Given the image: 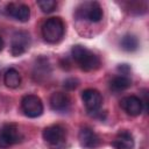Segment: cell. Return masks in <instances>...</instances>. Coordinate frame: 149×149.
<instances>
[{"label":"cell","mask_w":149,"mask_h":149,"mask_svg":"<svg viewBox=\"0 0 149 149\" xmlns=\"http://www.w3.org/2000/svg\"><path fill=\"white\" fill-rule=\"evenodd\" d=\"M37 6L43 13H51L57 7V2L54 0H42V1H37Z\"/></svg>","instance_id":"cell-17"},{"label":"cell","mask_w":149,"mask_h":149,"mask_svg":"<svg viewBox=\"0 0 149 149\" xmlns=\"http://www.w3.org/2000/svg\"><path fill=\"white\" fill-rule=\"evenodd\" d=\"M3 83L9 88H16L21 84V76L17 70L8 69L3 74Z\"/></svg>","instance_id":"cell-15"},{"label":"cell","mask_w":149,"mask_h":149,"mask_svg":"<svg viewBox=\"0 0 149 149\" xmlns=\"http://www.w3.org/2000/svg\"><path fill=\"white\" fill-rule=\"evenodd\" d=\"M120 106L128 115L132 116H137L143 111V102L136 95H128L122 98L120 101Z\"/></svg>","instance_id":"cell-10"},{"label":"cell","mask_w":149,"mask_h":149,"mask_svg":"<svg viewBox=\"0 0 149 149\" xmlns=\"http://www.w3.org/2000/svg\"><path fill=\"white\" fill-rule=\"evenodd\" d=\"M120 45L123 50L126 51H135L139 48V40L135 35L133 34H126L121 41H120Z\"/></svg>","instance_id":"cell-16"},{"label":"cell","mask_w":149,"mask_h":149,"mask_svg":"<svg viewBox=\"0 0 149 149\" xmlns=\"http://www.w3.org/2000/svg\"><path fill=\"white\" fill-rule=\"evenodd\" d=\"M41 31L48 43H57L64 36L65 24L61 17H50L43 23Z\"/></svg>","instance_id":"cell-2"},{"label":"cell","mask_w":149,"mask_h":149,"mask_svg":"<svg viewBox=\"0 0 149 149\" xmlns=\"http://www.w3.org/2000/svg\"><path fill=\"white\" fill-rule=\"evenodd\" d=\"M71 54L73 59L83 71H93L99 69L100 66V58L84 45H73L71 49Z\"/></svg>","instance_id":"cell-1"},{"label":"cell","mask_w":149,"mask_h":149,"mask_svg":"<svg viewBox=\"0 0 149 149\" xmlns=\"http://www.w3.org/2000/svg\"><path fill=\"white\" fill-rule=\"evenodd\" d=\"M81 100L90 113H97L102 105V95L95 88H86L81 92Z\"/></svg>","instance_id":"cell-8"},{"label":"cell","mask_w":149,"mask_h":149,"mask_svg":"<svg viewBox=\"0 0 149 149\" xmlns=\"http://www.w3.org/2000/svg\"><path fill=\"white\" fill-rule=\"evenodd\" d=\"M134 144V137L128 130H120L111 142L114 149H133Z\"/></svg>","instance_id":"cell-12"},{"label":"cell","mask_w":149,"mask_h":149,"mask_svg":"<svg viewBox=\"0 0 149 149\" xmlns=\"http://www.w3.org/2000/svg\"><path fill=\"white\" fill-rule=\"evenodd\" d=\"M43 139L47 143H49L52 147H61L66 139V130L61 125H51L44 128Z\"/></svg>","instance_id":"cell-6"},{"label":"cell","mask_w":149,"mask_h":149,"mask_svg":"<svg viewBox=\"0 0 149 149\" xmlns=\"http://www.w3.org/2000/svg\"><path fill=\"white\" fill-rule=\"evenodd\" d=\"M21 109L28 118H37L43 113V104L40 97L27 94L21 100Z\"/></svg>","instance_id":"cell-5"},{"label":"cell","mask_w":149,"mask_h":149,"mask_svg":"<svg viewBox=\"0 0 149 149\" xmlns=\"http://www.w3.org/2000/svg\"><path fill=\"white\" fill-rule=\"evenodd\" d=\"M50 106L56 112H64L70 106V98L64 92H54L50 97Z\"/></svg>","instance_id":"cell-13"},{"label":"cell","mask_w":149,"mask_h":149,"mask_svg":"<svg viewBox=\"0 0 149 149\" xmlns=\"http://www.w3.org/2000/svg\"><path fill=\"white\" fill-rule=\"evenodd\" d=\"M30 47V35L24 30H17L13 34L10 41V54L20 56L24 54Z\"/></svg>","instance_id":"cell-7"},{"label":"cell","mask_w":149,"mask_h":149,"mask_svg":"<svg viewBox=\"0 0 149 149\" xmlns=\"http://www.w3.org/2000/svg\"><path fill=\"white\" fill-rule=\"evenodd\" d=\"M78 141L85 149H95L100 146L101 140L99 135L90 127H83L78 134Z\"/></svg>","instance_id":"cell-9"},{"label":"cell","mask_w":149,"mask_h":149,"mask_svg":"<svg viewBox=\"0 0 149 149\" xmlns=\"http://www.w3.org/2000/svg\"><path fill=\"white\" fill-rule=\"evenodd\" d=\"M2 48H3V41H2V38H1V36H0V51L2 50Z\"/></svg>","instance_id":"cell-20"},{"label":"cell","mask_w":149,"mask_h":149,"mask_svg":"<svg viewBox=\"0 0 149 149\" xmlns=\"http://www.w3.org/2000/svg\"><path fill=\"white\" fill-rule=\"evenodd\" d=\"M119 70L121 71V74H126L129 71V66L127 64H122V65L119 66Z\"/></svg>","instance_id":"cell-19"},{"label":"cell","mask_w":149,"mask_h":149,"mask_svg":"<svg viewBox=\"0 0 149 149\" xmlns=\"http://www.w3.org/2000/svg\"><path fill=\"white\" fill-rule=\"evenodd\" d=\"M77 16L90 22H99L102 19V9L99 2L87 1L81 3L77 9Z\"/></svg>","instance_id":"cell-4"},{"label":"cell","mask_w":149,"mask_h":149,"mask_svg":"<svg viewBox=\"0 0 149 149\" xmlns=\"http://www.w3.org/2000/svg\"><path fill=\"white\" fill-rule=\"evenodd\" d=\"M19 127L14 123H5L0 128V149H8L22 140Z\"/></svg>","instance_id":"cell-3"},{"label":"cell","mask_w":149,"mask_h":149,"mask_svg":"<svg viewBox=\"0 0 149 149\" xmlns=\"http://www.w3.org/2000/svg\"><path fill=\"white\" fill-rule=\"evenodd\" d=\"M78 85V80L77 79H73V78H69L64 81V87L68 88V90H73L76 88Z\"/></svg>","instance_id":"cell-18"},{"label":"cell","mask_w":149,"mask_h":149,"mask_svg":"<svg viewBox=\"0 0 149 149\" xmlns=\"http://www.w3.org/2000/svg\"><path fill=\"white\" fill-rule=\"evenodd\" d=\"M7 13L15 20L20 22H26L30 17V8L24 3H15L12 2L7 5Z\"/></svg>","instance_id":"cell-11"},{"label":"cell","mask_w":149,"mask_h":149,"mask_svg":"<svg viewBox=\"0 0 149 149\" xmlns=\"http://www.w3.org/2000/svg\"><path fill=\"white\" fill-rule=\"evenodd\" d=\"M132 85V80L129 77L125 76V74H119L112 78V80L109 81V87L112 91L114 92H121L127 90L129 86Z\"/></svg>","instance_id":"cell-14"}]
</instances>
